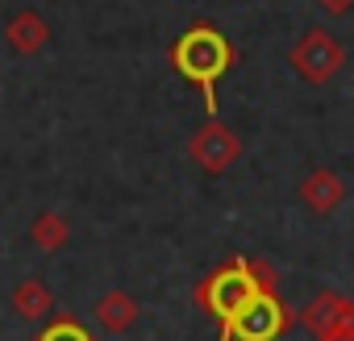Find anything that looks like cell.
<instances>
[{"label": "cell", "mask_w": 354, "mask_h": 341, "mask_svg": "<svg viewBox=\"0 0 354 341\" xmlns=\"http://www.w3.org/2000/svg\"><path fill=\"white\" fill-rule=\"evenodd\" d=\"M171 63H175V71H180L184 79H192V84H201V88L209 92V88L230 71L234 50H230V42H225L217 30L196 26V30H188L180 42H175Z\"/></svg>", "instance_id": "obj_2"}, {"label": "cell", "mask_w": 354, "mask_h": 341, "mask_svg": "<svg viewBox=\"0 0 354 341\" xmlns=\"http://www.w3.org/2000/svg\"><path fill=\"white\" fill-rule=\"evenodd\" d=\"M342 200H346V179L337 175V170L317 166V170H308V175H304V184H300V204H304L308 213L333 217V213L342 208Z\"/></svg>", "instance_id": "obj_7"}, {"label": "cell", "mask_w": 354, "mask_h": 341, "mask_svg": "<svg viewBox=\"0 0 354 341\" xmlns=\"http://www.w3.org/2000/svg\"><path fill=\"white\" fill-rule=\"evenodd\" d=\"M317 5H321L325 13H333V17H342V13H350V9H354V0H317Z\"/></svg>", "instance_id": "obj_13"}, {"label": "cell", "mask_w": 354, "mask_h": 341, "mask_svg": "<svg viewBox=\"0 0 354 341\" xmlns=\"http://www.w3.org/2000/svg\"><path fill=\"white\" fill-rule=\"evenodd\" d=\"M30 242H34L42 254H59V250L71 242V225H67V217H59V213H42V217H34V225H30Z\"/></svg>", "instance_id": "obj_11"}, {"label": "cell", "mask_w": 354, "mask_h": 341, "mask_svg": "<svg viewBox=\"0 0 354 341\" xmlns=\"http://www.w3.org/2000/svg\"><path fill=\"white\" fill-rule=\"evenodd\" d=\"M288 324H292L288 308L275 300V291H263V295H254V300L242 308V316L230 324V333H234L238 341H275Z\"/></svg>", "instance_id": "obj_6"}, {"label": "cell", "mask_w": 354, "mask_h": 341, "mask_svg": "<svg viewBox=\"0 0 354 341\" xmlns=\"http://www.w3.org/2000/svg\"><path fill=\"white\" fill-rule=\"evenodd\" d=\"M234 341H238V337H234Z\"/></svg>", "instance_id": "obj_14"}, {"label": "cell", "mask_w": 354, "mask_h": 341, "mask_svg": "<svg viewBox=\"0 0 354 341\" xmlns=\"http://www.w3.org/2000/svg\"><path fill=\"white\" fill-rule=\"evenodd\" d=\"M300 324L317 341H354V304L337 291H321L300 308Z\"/></svg>", "instance_id": "obj_4"}, {"label": "cell", "mask_w": 354, "mask_h": 341, "mask_svg": "<svg viewBox=\"0 0 354 341\" xmlns=\"http://www.w3.org/2000/svg\"><path fill=\"white\" fill-rule=\"evenodd\" d=\"M42 341H92V337H88V333H84L80 324H71V320H63V324H55V329H50V333L42 337Z\"/></svg>", "instance_id": "obj_12"}, {"label": "cell", "mask_w": 354, "mask_h": 341, "mask_svg": "<svg viewBox=\"0 0 354 341\" xmlns=\"http://www.w3.org/2000/svg\"><path fill=\"white\" fill-rule=\"evenodd\" d=\"M288 63H292V71H296L304 84L325 88V84L346 67V46H342L329 30L313 26V30H304V34L296 38V46L288 50Z\"/></svg>", "instance_id": "obj_3"}, {"label": "cell", "mask_w": 354, "mask_h": 341, "mask_svg": "<svg viewBox=\"0 0 354 341\" xmlns=\"http://www.w3.org/2000/svg\"><path fill=\"white\" fill-rule=\"evenodd\" d=\"M9 300H13V308H17L21 320H46L55 312V295H50V287L42 279H21Z\"/></svg>", "instance_id": "obj_10"}, {"label": "cell", "mask_w": 354, "mask_h": 341, "mask_svg": "<svg viewBox=\"0 0 354 341\" xmlns=\"http://www.w3.org/2000/svg\"><path fill=\"white\" fill-rule=\"evenodd\" d=\"M5 42H9L13 55L34 59V55H42L46 42H50V21H46L38 9H17V13L5 21Z\"/></svg>", "instance_id": "obj_8"}, {"label": "cell", "mask_w": 354, "mask_h": 341, "mask_svg": "<svg viewBox=\"0 0 354 341\" xmlns=\"http://www.w3.org/2000/svg\"><path fill=\"white\" fill-rule=\"evenodd\" d=\"M263 291H275V271L259 258H234L225 271H217L205 287H201V300L213 316L225 320V329L242 316V308L263 295Z\"/></svg>", "instance_id": "obj_1"}, {"label": "cell", "mask_w": 354, "mask_h": 341, "mask_svg": "<svg viewBox=\"0 0 354 341\" xmlns=\"http://www.w3.org/2000/svg\"><path fill=\"white\" fill-rule=\"evenodd\" d=\"M188 154L201 170H209V175H225V170L242 158V137L225 125V121H209L192 133L188 142Z\"/></svg>", "instance_id": "obj_5"}, {"label": "cell", "mask_w": 354, "mask_h": 341, "mask_svg": "<svg viewBox=\"0 0 354 341\" xmlns=\"http://www.w3.org/2000/svg\"><path fill=\"white\" fill-rule=\"evenodd\" d=\"M138 316H142V308H138V300L125 291V287H113V291H104L100 300H96V308H92V320L109 333V337H121V333H129L133 324H138Z\"/></svg>", "instance_id": "obj_9"}]
</instances>
